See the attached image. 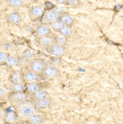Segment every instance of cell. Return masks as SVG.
<instances>
[{
  "label": "cell",
  "mask_w": 123,
  "mask_h": 124,
  "mask_svg": "<svg viewBox=\"0 0 123 124\" xmlns=\"http://www.w3.org/2000/svg\"><path fill=\"white\" fill-rule=\"evenodd\" d=\"M22 74V81L25 84L34 82H39L43 80L41 73H36L29 69L23 72Z\"/></svg>",
  "instance_id": "cell-1"
},
{
  "label": "cell",
  "mask_w": 123,
  "mask_h": 124,
  "mask_svg": "<svg viewBox=\"0 0 123 124\" xmlns=\"http://www.w3.org/2000/svg\"><path fill=\"white\" fill-rule=\"evenodd\" d=\"M30 97V94L27 92H12L8 97L9 100L11 102H22L27 100Z\"/></svg>",
  "instance_id": "cell-2"
},
{
  "label": "cell",
  "mask_w": 123,
  "mask_h": 124,
  "mask_svg": "<svg viewBox=\"0 0 123 124\" xmlns=\"http://www.w3.org/2000/svg\"><path fill=\"white\" fill-rule=\"evenodd\" d=\"M59 73V70L55 66L46 65L41 73V76L43 79H47L57 77Z\"/></svg>",
  "instance_id": "cell-3"
},
{
  "label": "cell",
  "mask_w": 123,
  "mask_h": 124,
  "mask_svg": "<svg viewBox=\"0 0 123 124\" xmlns=\"http://www.w3.org/2000/svg\"><path fill=\"white\" fill-rule=\"evenodd\" d=\"M29 69L36 73H41L46 66V63L43 60L34 59L30 60L29 63Z\"/></svg>",
  "instance_id": "cell-4"
},
{
  "label": "cell",
  "mask_w": 123,
  "mask_h": 124,
  "mask_svg": "<svg viewBox=\"0 0 123 124\" xmlns=\"http://www.w3.org/2000/svg\"><path fill=\"white\" fill-rule=\"evenodd\" d=\"M47 52L50 54L56 57L63 56L66 53V48L64 46H61L54 44L51 46L47 47Z\"/></svg>",
  "instance_id": "cell-5"
},
{
  "label": "cell",
  "mask_w": 123,
  "mask_h": 124,
  "mask_svg": "<svg viewBox=\"0 0 123 124\" xmlns=\"http://www.w3.org/2000/svg\"><path fill=\"white\" fill-rule=\"evenodd\" d=\"M26 92L31 94L34 92H38L40 90H43L47 86L46 82H34L31 83H28L26 84Z\"/></svg>",
  "instance_id": "cell-6"
},
{
  "label": "cell",
  "mask_w": 123,
  "mask_h": 124,
  "mask_svg": "<svg viewBox=\"0 0 123 124\" xmlns=\"http://www.w3.org/2000/svg\"><path fill=\"white\" fill-rule=\"evenodd\" d=\"M37 41L39 45L45 47L46 48L51 46L55 44L53 34L51 36H44V37H37Z\"/></svg>",
  "instance_id": "cell-7"
},
{
  "label": "cell",
  "mask_w": 123,
  "mask_h": 124,
  "mask_svg": "<svg viewBox=\"0 0 123 124\" xmlns=\"http://www.w3.org/2000/svg\"><path fill=\"white\" fill-rule=\"evenodd\" d=\"M35 33L37 37H44L53 34L51 29L43 24L39 25L37 27Z\"/></svg>",
  "instance_id": "cell-8"
},
{
  "label": "cell",
  "mask_w": 123,
  "mask_h": 124,
  "mask_svg": "<svg viewBox=\"0 0 123 124\" xmlns=\"http://www.w3.org/2000/svg\"><path fill=\"white\" fill-rule=\"evenodd\" d=\"M52 100L50 97H46L43 99L34 102V105L37 109H46L51 106Z\"/></svg>",
  "instance_id": "cell-9"
},
{
  "label": "cell",
  "mask_w": 123,
  "mask_h": 124,
  "mask_svg": "<svg viewBox=\"0 0 123 124\" xmlns=\"http://www.w3.org/2000/svg\"><path fill=\"white\" fill-rule=\"evenodd\" d=\"M6 20L7 23L10 24H18L22 21L21 15L20 13L17 12L11 13L7 16Z\"/></svg>",
  "instance_id": "cell-10"
},
{
  "label": "cell",
  "mask_w": 123,
  "mask_h": 124,
  "mask_svg": "<svg viewBox=\"0 0 123 124\" xmlns=\"http://www.w3.org/2000/svg\"><path fill=\"white\" fill-rule=\"evenodd\" d=\"M58 20L63 23L64 25L70 26H72L75 22V20L73 17L70 14L66 12L60 16Z\"/></svg>",
  "instance_id": "cell-11"
},
{
  "label": "cell",
  "mask_w": 123,
  "mask_h": 124,
  "mask_svg": "<svg viewBox=\"0 0 123 124\" xmlns=\"http://www.w3.org/2000/svg\"><path fill=\"white\" fill-rule=\"evenodd\" d=\"M44 13L43 8L42 6H33L29 9V16L31 18H36L41 17Z\"/></svg>",
  "instance_id": "cell-12"
},
{
  "label": "cell",
  "mask_w": 123,
  "mask_h": 124,
  "mask_svg": "<svg viewBox=\"0 0 123 124\" xmlns=\"http://www.w3.org/2000/svg\"><path fill=\"white\" fill-rule=\"evenodd\" d=\"M59 14L54 10H47L44 14L43 20L45 21L51 23V22L58 21L59 20Z\"/></svg>",
  "instance_id": "cell-13"
},
{
  "label": "cell",
  "mask_w": 123,
  "mask_h": 124,
  "mask_svg": "<svg viewBox=\"0 0 123 124\" xmlns=\"http://www.w3.org/2000/svg\"><path fill=\"white\" fill-rule=\"evenodd\" d=\"M48 96V93L45 90H40V91L34 92L30 94V98L33 102L38 101L43 98L47 97Z\"/></svg>",
  "instance_id": "cell-14"
},
{
  "label": "cell",
  "mask_w": 123,
  "mask_h": 124,
  "mask_svg": "<svg viewBox=\"0 0 123 124\" xmlns=\"http://www.w3.org/2000/svg\"><path fill=\"white\" fill-rule=\"evenodd\" d=\"M10 90L12 92H26V86L23 82L12 83L10 86Z\"/></svg>",
  "instance_id": "cell-15"
},
{
  "label": "cell",
  "mask_w": 123,
  "mask_h": 124,
  "mask_svg": "<svg viewBox=\"0 0 123 124\" xmlns=\"http://www.w3.org/2000/svg\"><path fill=\"white\" fill-rule=\"evenodd\" d=\"M20 115H22V116L29 117H30L31 116L35 114V109L33 107H32V106H23V107L20 109Z\"/></svg>",
  "instance_id": "cell-16"
},
{
  "label": "cell",
  "mask_w": 123,
  "mask_h": 124,
  "mask_svg": "<svg viewBox=\"0 0 123 124\" xmlns=\"http://www.w3.org/2000/svg\"><path fill=\"white\" fill-rule=\"evenodd\" d=\"M9 80L12 83H18V82H23L22 74L18 71H13L10 74L9 77Z\"/></svg>",
  "instance_id": "cell-17"
},
{
  "label": "cell",
  "mask_w": 123,
  "mask_h": 124,
  "mask_svg": "<svg viewBox=\"0 0 123 124\" xmlns=\"http://www.w3.org/2000/svg\"><path fill=\"white\" fill-rule=\"evenodd\" d=\"M54 38L55 44L61 46H65L66 43L67 42V38L64 37L61 34H53Z\"/></svg>",
  "instance_id": "cell-18"
},
{
  "label": "cell",
  "mask_w": 123,
  "mask_h": 124,
  "mask_svg": "<svg viewBox=\"0 0 123 124\" xmlns=\"http://www.w3.org/2000/svg\"><path fill=\"white\" fill-rule=\"evenodd\" d=\"M17 118H18V116L14 112H7L4 117L5 121L7 123H13L16 121Z\"/></svg>",
  "instance_id": "cell-19"
},
{
  "label": "cell",
  "mask_w": 123,
  "mask_h": 124,
  "mask_svg": "<svg viewBox=\"0 0 123 124\" xmlns=\"http://www.w3.org/2000/svg\"><path fill=\"white\" fill-rule=\"evenodd\" d=\"M7 3L12 8L23 7L26 5L24 0H7Z\"/></svg>",
  "instance_id": "cell-20"
},
{
  "label": "cell",
  "mask_w": 123,
  "mask_h": 124,
  "mask_svg": "<svg viewBox=\"0 0 123 124\" xmlns=\"http://www.w3.org/2000/svg\"><path fill=\"white\" fill-rule=\"evenodd\" d=\"M59 33L63 35L64 37H67V39L70 37L72 34V29L71 26L64 25V26L62 27L61 31H59Z\"/></svg>",
  "instance_id": "cell-21"
},
{
  "label": "cell",
  "mask_w": 123,
  "mask_h": 124,
  "mask_svg": "<svg viewBox=\"0 0 123 124\" xmlns=\"http://www.w3.org/2000/svg\"><path fill=\"white\" fill-rule=\"evenodd\" d=\"M43 117L41 115H39V114H33L30 117H29V119H28V121H29V123L34 124H41L43 122Z\"/></svg>",
  "instance_id": "cell-22"
},
{
  "label": "cell",
  "mask_w": 123,
  "mask_h": 124,
  "mask_svg": "<svg viewBox=\"0 0 123 124\" xmlns=\"http://www.w3.org/2000/svg\"><path fill=\"white\" fill-rule=\"evenodd\" d=\"M50 26H51V28L55 32L59 33L61 29L62 28V27L64 26V24L62 23L61 21L59 20L56 21H54L50 23Z\"/></svg>",
  "instance_id": "cell-23"
},
{
  "label": "cell",
  "mask_w": 123,
  "mask_h": 124,
  "mask_svg": "<svg viewBox=\"0 0 123 124\" xmlns=\"http://www.w3.org/2000/svg\"><path fill=\"white\" fill-rule=\"evenodd\" d=\"M18 57L16 56H9L7 61L6 62V64L9 67H12L14 65H17L18 62Z\"/></svg>",
  "instance_id": "cell-24"
},
{
  "label": "cell",
  "mask_w": 123,
  "mask_h": 124,
  "mask_svg": "<svg viewBox=\"0 0 123 124\" xmlns=\"http://www.w3.org/2000/svg\"><path fill=\"white\" fill-rule=\"evenodd\" d=\"M34 55H35V53H34V50H31L30 49H27L23 52L22 56L24 57L25 58L30 61L33 57H34Z\"/></svg>",
  "instance_id": "cell-25"
},
{
  "label": "cell",
  "mask_w": 123,
  "mask_h": 124,
  "mask_svg": "<svg viewBox=\"0 0 123 124\" xmlns=\"http://www.w3.org/2000/svg\"><path fill=\"white\" fill-rule=\"evenodd\" d=\"M67 5L73 8H78L81 6L82 2L80 0H68Z\"/></svg>",
  "instance_id": "cell-26"
},
{
  "label": "cell",
  "mask_w": 123,
  "mask_h": 124,
  "mask_svg": "<svg viewBox=\"0 0 123 124\" xmlns=\"http://www.w3.org/2000/svg\"><path fill=\"white\" fill-rule=\"evenodd\" d=\"M29 60H27L26 58H25L24 57H19L18 59V62H17V66H19V67H23V66H26V65L29 64Z\"/></svg>",
  "instance_id": "cell-27"
},
{
  "label": "cell",
  "mask_w": 123,
  "mask_h": 124,
  "mask_svg": "<svg viewBox=\"0 0 123 124\" xmlns=\"http://www.w3.org/2000/svg\"><path fill=\"white\" fill-rule=\"evenodd\" d=\"M9 57V55L8 53L4 52H0V64H3V63H6Z\"/></svg>",
  "instance_id": "cell-28"
},
{
  "label": "cell",
  "mask_w": 123,
  "mask_h": 124,
  "mask_svg": "<svg viewBox=\"0 0 123 124\" xmlns=\"http://www.w3.org/2000/svg\"><path fill=\"white\" fill-rule=\"evenodd\" d=\"M53 10L55 12H56V13L59 14V16H61L62 14H63V13H65V12H64L63 9L62 8H59V7L55 8Z\"/></svg>",
  "instance_id": "cell-29"
},
{
  "label": "cell",
  "mask_w": 123,
  "mask_h": 124,
  "mask_svg": "<svg viewBox=\"0 0 123 124\" xmlns=\"http://www.w3.org/2000/svg\"><path fill=\"white\" fill-rule=\"evenodd\" d=\"M55 2L59 4H63V5H67V2L68 0H54Z\"/></svg>",
  "instance_id": "cell-30"
},
{
  "label": "cell",
  "mask_w": 123,
  "mask_h": 124,
  "mask_svg": "<svg viewBox=\"0 0 123 124\" xmlns=\"http://www.w3.org/2000/svg\"><path fill=\"white\" fill-rule=\"evenodd\" d=\"M5 96V91L2 88L0 87V98H2Z\"/></svg>",
  "instance_id": "cell-31"
},
{
  "label": "cell",
  "mask_w": 123,
  "mask_h": 124,
  "mask_svg": "<svg viewBox=\"0 0 123 124\" xmlns=\"http://www.w3.org/2000/svg\"><path fill=\"white\" fill-rule=\"evenodd\" d=\"M1 116H2V114H1V112H0V118H1Z\"/></svg>",
  "instance_id": "cell-32"
}]
</instances>
